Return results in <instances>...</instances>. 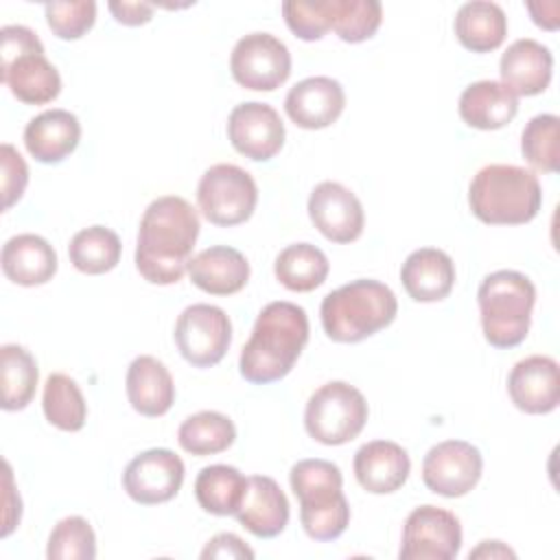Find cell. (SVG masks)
<instances>
[{"label":"cell","mask_w":560,"mask_h":560,"mask_svg":"<svg viewBox=\"0 0 560 560\" xmlns=\"http://www.w3.org/2000/svg\"><path fill=\"white\" fill-rule=\"evenodd\" d=\"M483 457L477 446L464 440H444L431 446L422 459L424 486L448 499L468 494L481 479Z\"/></svg>","instance_id":"cell-13"},{"label":"cell","mask_w":560,"mask_h":560,"mask_svg":"<svg viewBox=\"0 0 560 560\" xmlns=\"http://www.w3.org/2000/svg\"><path fill=\"white\" fill-rule=\"evenodd\" d=\"M0 79L26 105H46L61 92V77L46 59L44 44L22 24L0 28Z\"/></svg>","instance_id":"cell-7"},{"label":"cell","mask_w":560,"mask_h":560,"mask_svg":"<svg viewBox=\"0 0 560 560\" xmlns=\"http://www.w3.org/2000/svg\"><path fill=\"white\" fill-rule=\"evenodd\" d=\"M236 440L234 422L219 411H199L188 416L177 429L179 446L197 457L228 451Z\"/></svg>","instance_id":"cell-32"},{"label":"cell","mask_w":560,"mask_h":560,"mask_svg":"<svg viewBox=\"0 0 560 560\" xmlns=\"http://www.w3.org/2000/svg\"><path fill=\"white\" fill-rule=\"evenodd\" d=\"M109 11L125 26H140L153 18V4L149 2H109Z\"/></svg>","instance_id":"cell-42"},{"label":"cell","mask_w":560,"mask_h":560,"mask_svg":"<svg viewBox=\"0 0 560 560\" xmlns=\"http://www.w3.org/2000/svg\"><path fill=\"white\" fill-rule=\"evenodd\" d=\"M330 271L326 254L311 243H293L284 247L273 262V273L289 291L306 293L324 284Z\"/></svg>","instance_id":"cell-30"},{"label":"cell","mask_w":560,"mask_h":560,"mask_svg":"<svg viewBox=\"0 0 560 560\" xmlns=\"http://www.w3.org/2000/svg\"><path fill=\"white\" fill-rule=\"evenodd\" d=\"M197 203L210 223L232 228L254 214L258 188L245 168L236 164H214L197 184Z\"/></svg>","instance_id":"cell-9"},{"label":"cell","mask_w":560,"mask_h":560,"mask_svg":"<svg viewBox=\"0 0 560 560\" xmlns=\"http://www.w3.org/2000/svg\"><path fill=\"white\" fill-rule=\"evenodd\" d=\"M48 560H94L96 536L92 525L83 516L61 518L48 538Z\"/></svg>","instance_id":"cell-37"},{"label":"cell","mask_w":560,"mask_h":560,"mask_svg":"<svg viewBox=\"0 0 560 560\" xmlns=\"http://www.w3.org/2000/svg\"><path fill=\"white\" fill-rule=\"evenodd\" d=\"M184 462L168 448H149L136 455L125 472L122 488L140 505L171 501L184 483Z\"/></svg>","instance_id":"cell-14"},{"label":"cell","mask_w":560,"mask_h":560,"mask_svg":"<svg viewBox=\"0 0 560 560\" xmlns=\"http://www.w3.org/2000/svg\"><path fill=\"white\" fill-rule=\"evenodd\" d=\"M197 210L177 195L153 199L138 228L136 269L151 284H175L188 271L199 236Z\"/></svg>","instance_id":"cell-1"},{"label":"cell","mask_w":560,"mask_h":560,"mask_svg":"<svg viewBox=\"0 0 560 560\" xmlns=\"http://www.w3.org/2000/svg\"><path fill=\"white\" fill-rule=\"evenodd\" d=\"M398 313L394 291L370 278L330 291L319 306L322 328L337 343H357L387 328Z\"/></svg>","instance_id":"cell-4"},{"label":"cell","mask_w":560,"mask_h":560,"mask_svg":"<svg viewBox=\"0 0 560 560\" xmlns=\"http://www.w3.org/2000/svg\"><path fill=\"white\" fill-rule=\"evenodd\" d=\"M516 112L518 96H514L501 81H475L459 96V116L468 127L475 129H501L512 122Z\"/></svg>","instance_id":"cell-27"},{"label":"cell","mask_w":560,"mask_h":560,"mask_svg":"<svg viewBox=\"0 0 560 560\" xmlns=\"http://www.w3.org/2000/svg\"><path fill=\"white\" fill-rule=\"evenodd\" d=\"M468 558H516V553L501 540H483L477 549L468 553Z\"/></svg>","instance_id":"cell-45"},{"label":"cell","mask_w":560,"mask_h":560,"mask_svg":"<svg viewBox=\"0 0 560 560\" xmlns=\"http://www.w3.org/2000/svg\"><path fill=\"white\" fill-rule=\"evenodd\" d=\"M354 477L372 494H389L405 486L411 459L407 451L392 440H372L354 453Z\"/></svg>","instance_id":"cell-20"},{"label":"cell","mask_w":560,"mask_h":560,"mask_svg":"<svg viewBox=\"0 0 560 560\" xmlns=\"http://www.w3.org/2000/svg\"><path fill=\"white\" fill-rule=\"evenodd\" d=\"M2 271L20 287H39L57 273V252L39 234L11 236L2 247Z\"/></svg>","instance_id":"cell-26"},{"label":"cell","mask_w":560,"mask_h":560,"mask_svg":"<svg viewBox=\"0 0 560 560\" xmlns=\"http://www.w3.org/2000/svg\"><path fill=\"white\" fill-rule=\"evenodd\" d=\"M48 28L59 39H79L96 22V2L77 0V2H46L44 4Z\"/></svg>","instance_id":"cell-39"},{"label":"cell","mask_w":560,"mask_h":560,"mask_svg":"<svg viewBox=\"0 0 560 560\" xmlns=\"http://www.w3.org/2000/svg\"><path fill=\"white\" fill-rule=\"evenodd\" d=\"M313 225L332 243H352L363 234L365 214L359 197L339 182H319L308 197Z\"/></svg>","instance_id":"cell-16"},{"label":"cell","mask_w":560,"mask_h":560,"mask_svg":"<svg viewBox=\"0 0 560 560\" xmlns=\"http://www.w3.org/2000/svg\"><path fill=\"white\" fill-rule=\"evenodd\" d=\"M228 138L241 155L267 162L284 144V122L271 105L247 101L230 112Z\"/></svg>","instance_id":"cell-15"},{"label":"cell","mask_w":560,"mask_h":560,"mask_svg":"<svg viewBox=\"0 0 560 560\" xmlns=\"http://www.w3.org/2000/svg\"><path fill=\"white\" fill-rule=\"evenodd\" d=\"M173 337L190 365L212 368L232 343V324L225 311L214 304H190L179 313Z\"/></svg>","instance_id":"cell-10"},{"label":"cell","mask_w":560,"mask_h":560,"mask_svg":"<svg viewBox=\"0 0 560 560\" xmlns=\"http://www.w3.org/2000/svg\"><path fill=\"white\" fill-rule=\"evenodd\" d=\"M346 107V92L339 81L330 77H308L295 83L287 98V116L302 129L330 127Z\"/></svg>","instance_id":"cell-18"},{"label":"cell","mask_w":560,"mask_h":560,"mask_svg":"<svg viewBox=\"0 0 560 560\" xmlns=\"http://www.w3.org/2000/svg\"><path fill=\"white\" fill-rule=\"evenodd\" d=\"M525 7H527V11L532 13V20H534L536 26L547 28V31H556V28H558L560 18H558V15H547V11L556 9L558 2H553V0H551V2H527Z\"/></svg>","instance_id":"cell-44"},{"label":"cell","mask_w":560,"mask_h":560,"mask_svg":"<svg viewBox=\"0 0 560 560\" xmlns=\"http://www.w3.org/2000/svg\"><path fill=\"white\" fill-rule=\"evenodd\" d=\"M42 409L46 420L61 431H81L88 418V405L77 381L68 374L52 372L44 383Z\"/></svg>","instance_id":"cell-34"},{"label":"cell","mask_w":560,"mask_h":560,"mask_svg":"<svg viewBox=\"0 0 560 560\" xmlns=\"http://www.w3.org/2000/svg\"><path fill=\"white\" fill-rule=\"evenodd\" d=\"M125 389L131 407L147 418L164 416L175 402L173 376L168 368L151 354H140L129 363Z\"/></svg>","instance_id":"cell-23"},{"label":"cell","mask_w":560,"mask_h":560,"mask_svg":"<svg viewBox=\"0 0 560 560\" xmlns=\"http://www.w3.org/2000/svg\"><path fill=\"white\" fill-rule=\"evenodd\" d=\"M289 483L300 501L302 527L313 540H335L346 532L350 505L341 492L339 466L328 459H300L291 466Z\"/></svg>","instance_id":"cell-5"},{"label":"cell","mask_w":560,"mask_h":560,"mask_svg":"<svg viewBox=\"0 0 560 560\" xmlns=\"http://www.w3.org/2000/svg\"><path fill=\"white\" fill-rule=\"evenodd\" d=\"M501 83L514 96H536L551 83L553 55L536 39L523 37L508 46L499 61Z\"/></svg>","instance_id":"cell-19"},{"label":"cell","mask_w":560,"mask_h":560,"mask_svg":"<svg viewBox=\"0 0 560 560\" xmlns=\"http://www.w3.org/2000/svg\"><path fill=\"white\" fill-rule=\"evenodd\" d=\"M462 549L459 518L438 505L411 510L402 527L400 560H453Z\"/></svg>","instance_id":"cell-12"},{"label":"cell","mask_w":560,"mask_h":560,"mask_svg":"<svg viewBox=\"0 0 560 560\" xmlns=\"http://www.w3.org/2000/svg\"><path fill=\"white\" fill-rule=\"evenodd\" d=\"M0 160H2V208L9 210L24 195V188L28 184V166L24 158L18 153V149L9 142L2 144Z\"/></svg>","instance_id":"cell-40"},{"label":"cell","mask_w":560,"mask_h":560,"mask_svg":"<svg viewBox=\"0 0 560 560\" xmlns=\"http://www.w3.org/2000/svg\"><path fill=\"white\" fill-rule=\"evenodd\" d=\"M308 341V315L293 302H269L241 350V376L254 385L284 378Z\"/></svg>","instance_id":"cell-2"},{"label":"cell","mask_w":560,"mask_h":560,"mask_svg":"<svg viewBox=\"0 0 560 560\" xmlns=\"http://www.w3.org/2000/svg\"><path fill=\"white\" fill-rule=\"evenodd\" d=\"M230 70L238 85L256 92H273L291 74V52L271 33H249L234 44Z\"/></svg>","instance_id":"cell-11"},{"label":"cell","mask_w":560,"mask_h":560,"mask_svg":"<svg viewBox=\"0 0 560 560\" xmlns=\"http://www.w3.org/2000/svg\"><path fill=\"white\" fill-rule=\"evenodd\" d=\"M120 238L114 230L105 225H90L79 230L70 245L68 256L74 269L88 276H98L112 271L120 260Z\"/></svg>","instance_id":"cell-33"},{"label":"cell","mask_w":560,"mask_h":560,"mask_svg":"<svg viewBox=\"0 0 560 560\" xmlns=\"http://www.w3.org/2000/svg\"><path fill=\"white\" fill-rule=\"evenodd\" d=\"M234 516L256 538H273L289 523V501L276 479L252 475L247 477V488Z\"/></svg>","instance_id":"cell-21"},{"label":"cell","mask_w":560,"mask_h":560,"mask_svg":"<svg viewBox=\"0 0 560 560\" xmlns=\"http://www.w3.org/2000/svg\"><path fill=\"white\" fill-rule=\"evenodd\" d=\"M400 282L416 302H440L453 291L455 265L446 252L420 247L405 258Z\"/></svg>","instance_id":"cell-25"},{"label":"cell","mask_w":560,"mask_h":560,"mask_svg":"<svg viewBox=\"0 0 560 560\" xmlns=\"http://www.w3.org/2000/svg\"><path fill=\"white\" fill-rule=\"evenodd\" d=\"M560 118L556 114L534 116L521 133V153L532 168L540 173H556L560 166L558 151Z\"/></svg>","instance_id":"cell-36"},{"label":"cell","mask_w":560,"mask_h":560,"mask_svg":"<svg viewBox=\"0 0 560 560\" xmlns=\"http://www.w3.org/2000/svg\"><path fill=\"white\" fill-rule=\"evenodd\" d=\"M37 363L33 354L18 346L4 343L0 348V385H2V409L4 411H20L24 409L37 387Z\"/></svg>","instance_id":"cell-31"},{"label":"cell","mask_w":560,"mask_h":560,"mask_svg":"<svg viewBox=\"0 0 560 560\" xmlns=\"http://www.w3.org/2000/svg\"><path fill=\"white\" fill-rule=\"evenodd\" d=\"M201 558H254V551L236 534L223 532L208 540V545L201 551Z\"/></svg>","instance_id":"cell-41"},{"label":"cell","mask_w":560,"mask_h":560,"mask_svg":"<svg viewBox=\"0 0 560 560\" xmlns=\"http://www.w3.org/2000/svg\"><path fill=\"white\" fill-rule=\"evenodd\" d=\"M282 15L291 33L304 42H317L330 31V0H287Z\"/></svg>","instance_id":"cell-38"},{"label":"cell","mask_w":560,"mask_h":560,"mask_svg":"<svg viewBox=\"0 0 560 560\" xmlns=\"http://www.w3.org/2000/svg\"><path fill=\"white\" fill-rule=\"evenodd\" d=\"M453 28L464 48L472 52H490L503 44L508 35V18L497 2L472 0L457 9Z\"/></svg>","instance_id":"cell-28"},{"label":"cell","mask_w":560,"mask_h":560,"mask_svg":"<svg viewBox=\"0 0 560 560\" xmlns=\"http://www.w3.org/2000/svg\"><path fill=\"white\" fill-rule=\"evenodd\" d=\"M365 396L346 381H330L315 389L304 409L306 433L326 446L354 440L368 422Z\"/></svg>","instance_id":"cell-8"},{"label":"cell","mask_w":560,"mask_h":560,"mask_svg":"<svg viewBox=\"0 0 560 560\" xmlns=\"http://www.w3.org/2000/svg\"><path fill=\"white\" fill-rule=\"evenodd\" d=\"M477 304L486 341L494 348H514L529 332L536 287L521 271L499 269L481 280Z\"/></svg>","instance_id":"cell-6"},{"label":"cell","mask_w":560,"mask_h":560,"mask_svg":"<svg viewBox=\"0 0 560 560\" xmlns=\"http://www.w3.org/2000/svg\"><path fill=\"white\" fill-rule=\"evenodd\" d=\"M247 488V477L234 466L212 464L199 470L195 479V497L203 512L214 516L236 514Z\"/></svg>","instance_id":"cell-29"},{"label":"cell","mask_w":560,"mask_h":560,"mask_svg":"<svg viewBox=\"0 0 560 560\" xmlns=\"http://www.w3.org/2000/svg\"><path fill=\"white\" fill-rule=\"evenodd\" d=\"M188 276L197 289L210 295H232L247 284L249 262L234 247L212 245L190 258Z\"/></svg>","instance_id":"cell-24"},{"label":"cell","mask_w":560,"mask_h":560,"mask_svg":"<svg viewBox=\"0 0 560 560\" xmlns=\"http://www.w3.org/2000/svg\"><path fill=\"white\" fill-rule=\"evenodd\" d=\"M468 206L488 225H523L538 214L542 188L529 168L488 164L470 179Z\"/></svg>","instance_id":"cell-3"},{"label":"cell","mask_w":560,"mask_h":560,"mask_svg":"<svg viewBox=\"0 0 560 560\" xmlns=\"http://www.w3.org/2000/svg\"><path fill=\"white\" fill-rule=\"evenodd\" d=\"M81 140V122L68 109H46L24 127L26 151L42 164L66 160Z\"/></svg>","instance_id":"cell-22"},{"label":"cell","mask_w":560,"mask_h":560,"mask_svg":"<svg viewBox=\"0 0 560 560\" xmlns=\"http://www.w3.org/2000/svg\"><path fill=\"white\" fill-rule=\"evenodd\" d=\"M4 481H7V492H4V527H2V538L9 536L15 525L20 523V516H22V501H20V494L15 492L13 488V475H11V466L4 462Z\"/></svg>","instance_id":"cell-43"},{"label":"cell","mask_w":560,"mask_h":560,"mask_svg":"<svg viewBox=\"0 0 560 560\" xmlns=\"http://www.w3.org/2000/svg\"><path fill=\"white\" fill-rule=\"evenodd\" d=\"M508 394L525 413H551L560 402V370L556 359L545 354L521 359L508 376Z\"/></svg>","instance_id":"cell-17"},{"label":"cell","mask_w":560,"mask_h":560,"mask_svg":"<svg viewBox=\"0 0 560 560\" xmlns=\"http://www.w3.org/2000/svg\"><path fill=\"white\" fill-rule=\"evenodd\" d=\"M381 20L383 7L378 0H330V28L348 44L374 37Z\"/></svg>","instance_id":"cell-35"}]
</instances>
